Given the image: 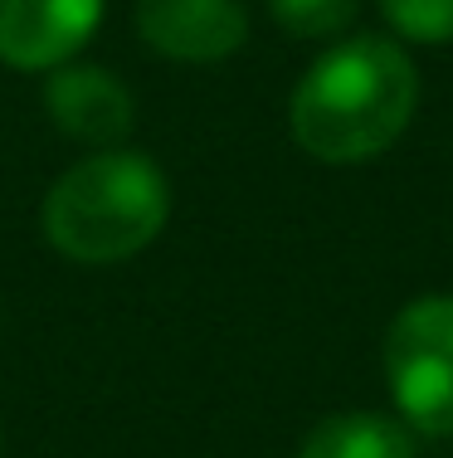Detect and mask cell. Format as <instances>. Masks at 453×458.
<instances>
[{"instance_id":"obj_1","label":"cell","mask_w":453,"mask_h":458,"mask_svg":"<svg viewBox=\"0 0 453 458\" xmlns=\"http://www.w3.org/2000/svg\"><path fill=\"white\" fill-rule=\"evenodd\" d=\"M415 107L419 73L405 45L385 35H347L298 79L288 98V127L312 161L361 166L405 137Z\"/></svg>"},{"instance_id":"obj_2","label":"cell","mask_w":453,"mask_h":458,"mask_svg":"<svg viewBox=\"0 0 453 458\" xmlns=\"http://www.w3.org/2000/svg\"><path fill=\"white\" fill-rule=\"evenodd\" d=\"M171 220V181L142 151L107 147L73 161L49 185L39 225L45 239L73 264H122L142 254Z\"/></svg>"},{"instance_id":"obj_3","label":"cell","mask_w":453,"mask_h":458,"mask_svg":"<svg viewBox=\"0 0 453 458\" xmlns=\"http://www.w3.org/2000/svg\"><path fill=\"white\" fill-rule=\"evenodd\" d=\"M385 380L400 420L415 434L449 439L453 434V298L424 293L405 302L385 327Z\"/></svg>"},{"instance_id":"obj_4","label":"cell","mask_w":453,"mask_h":458,"mask_svg":"<svg viewBox=\"0 0 453 458\" xmlns=\"http://www.w3.org/2000/svg\"><path fill=\"white\" fill-rule=\"evenodd\" d=\"M107 0H0V64L49 73L73 64L103 25Z\"/></svg>"},{"instance_id":"obj_5","label":"cell","mask_w":453,"mask_h":458,"mask_svg":"<svg viewBox=\"0 0 453 458\" xmlns=\"http://www.w3.org/2000/svg\"><path fill=\"white\" fill-rule=\"evenodd\" d=\"M137 35L176 64H220L244 49L249 10L239 0H137Z\"/></svg>"},{"instance_id":"obj_6","label":"cell","mask_w":453,"mask_h":458,"mask_svg":"<svg viewBox=\"0 0 453 458\" xmlns=\"http://www.w3.org/2000/svg\"><path fill=\"white\" fill-rule=\"evenodd\" d=\"M45 113L63 137L93 151L122 147L132 132V93L103 69V64H59L45 79Z\"/></svg>"},{"instance_id":"obj_7","label":"cell","mask_w":453,"mask_h":458,"mask_svg":"<svg viewBox=\"0 0 453 458\" xmlns=\"http://www.w3.org/2000/svg\"><path fill=\"white\" fill-rule=\"evenodd\" d=\"M298 458H419V454H415V429L405 420L375 410H347L312 424Z\"/></svg>"},{"instance_id":"obj_8","label":"cell","mask_w":453,"mask_h":458,"mask_svg":"<svg viewBox=\"0 0 453 458\" xmlns=\"http://www.w3.org/2000/svg\"><path fill=\"white\" fill-rule=\"evenodd\" d=\"M361 0H268V15L293 39H337L351 30Z\"/></svg>"},{"instance_id":"obj_9","label":"cell","mask_w":453,"mask_h":458,"mask_svg":"<svg viewBox=\"0 0 453 458\" xmlns=\"http://www.w3.org/2000/svg\"><path fill=\"white\" fill-rule=\"evenodd\" d=\"M381 15L409 45H453V0H381Z\"/></svg>"}]
</instances>
